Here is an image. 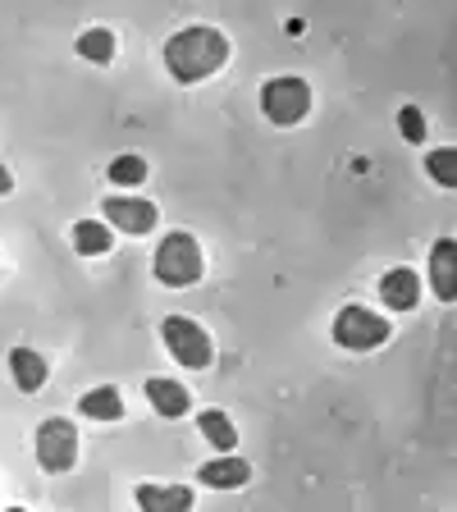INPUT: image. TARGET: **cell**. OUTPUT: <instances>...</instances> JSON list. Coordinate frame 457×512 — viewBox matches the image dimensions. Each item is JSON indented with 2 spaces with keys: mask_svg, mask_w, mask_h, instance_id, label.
Here are the masks:
<instances>
[{
  "mask_svg": "<svg viewBox=\"0 0 457 512\" xmlns=\"http://www.w3.org/2000/svg\"><path fill=\"white\" fill-rule=\"evenodd\" d=\"M147 398H151V407H156L160 416H188V407H192V398H188V389L183 384H174V380H147Z\"/></svg>",
  "mask_w": 457,
  "mask_h": 512,
  "instance_id": "obj_13",
  "label": "cell"
},
{
  "mask_svg": "<svg viewBox=\"0 0 457 512\" xmlns=\"http://www.w3.org/2000/svg\"><path fill=\"white\" fill-rule=\"evenodd\" d=\"M14 188V179H10V170H5V165H0V197H5V192Z\"/></svg>",
  "mask_w": 457,
  "mask_h": 512,
  "instance_id": "obj_21",
  "label": "cell"
},
{
  "mask_svg": "<svg viewBox=\"0 0 457 512\" xmlns=\"http://www.w3.org/2000/svg\"><path fill=\"white\" fill-rule=\"evenodd\" d=\"M197 426H202V435L211 439L220 453H229V448L238 444V430H234V421H229L224 412H202V416H197Z\"/></svg>",
  "mask_w": 457,
  "mask_h": 512,
  "instance_id": "obj_17",
  "label": "cell"
},
{
  "mask_svg": "<svg viewBox=\"0 0 457 512\" xmlns=\"http://www.w3.org/2000/svg\"><path fill=\"white\" fill-rule=\"evenodd\" d=\"M430 284H435L439 302L457 298V243L453 238H439V243L430 247Z\"/></svg>",
  "mask_w": 457,
  "mask_h": 512,
  "instance_id": "obj_8",
  "label": "cell"
},
{
  "mask_svg": "<svg viewBox=\"0 0 457 512\" xmlns=\"http://www.w3.org/2000/svg\"><path fill=\"white\" fill-rule=\"evenodd\" d=\"M78 407H83V416H92V421H119V416H124V398H119V389H110V384L83 394Z\"/></svg>",
  "mask_w": 457,
  "mask_h": 512,
  "instance_id": "obj_14",
  "label": "cell"
},
{
  "mask_svg": "<svg viewBox=\"0 0 457 512\" xmlns=\"http://www.w3.org/2000/svg\"><path fill=\"white\" fill-rule=\"evenodd\" d=\"M151 270H156L160 284H170V288L197 284V279H202V247H197V238L170 234L156 247V256H151Z\"/></svg>",
  "mask_w": 457,
  "mask_h": 512,
  "instance_id": "obj_2",
  "label": "cell"
},
{
  "mask_svg": "<svg viewBox=\"0 0 457 512\" xmlns=\"http://www.w3.org/2000/svg\"><path fill=\"white\" fill-rule=\"evenodd\" d=\"M101 215H106L115 229H124V234H151V229H156V206H151L147 197H106Z\"/></svg>",
  "mask_w": 457,
  "mask_h": 512,
  "instance_id": "obj_7",
  "label": "cell"
},
{
  "mask_svg": "<svg viewBox=\"0 0 457 512\" xmlns=\"http://www.w3.org/2000/svg\"><path fill=\"white\" fill-rule=\"evenodd\" d=\"M197 480L211 485V490H243L247 480H252V467H247L243 458H215L197 471Z\"/></svg>",
  "mask_w": 457,
  "mask_h": 512,
  "instance_id": "obj_12",
  "label": "cell"
},
{
  "mask_svg": "<svg viewBox=\"0 0 457 512\" xmlns=\"http://www.w3.org/2000/svg\"><path fill=\"white\" fill-rule=\"evenodd\" d=\"M37 462H42V471H51V476H64V471H74L78 462V430L69 416H51V421H42L37 426Z\"/></svg>",
  "mask_w": 457,
  "mask_h": 512,
  "instance_id": "obj_5",
  "label": "cell"
},
{
  "mask_svg": "<svg viewBox=\"0 0 457 512\" xmlns=\"http://www.w3.org/2000/svg\"><path fill=\"white\" fill-rule=\"evenodd\" d=\"M426 174L444 188H457V147H439L426 156Z\"/></svg>",
  "mask_w": 457,
  "mask_h": 512,
  "instance_id": "obj_18",
  "label": "cell"
},
{
  "mask_svg": "<svg viewBox=\"0 0 457 512\" xmlns=\"http://www.w3.org/2000/svg\"><path fill=\"white\" fill-rule=\"evenodd\" d=\"M261 110H266V119L270 124H279V128L302 124L307 110H311V87L302 83V78H293V74L270 78V83L261 87Z\"/></svg>",
  "mask_w": 457,
  "mask_h": 512,
  "instance_id": "obj_4",
  "label": "cell"
},
{
  "mask_svg": "<svg viewBox=\"0 0 457 512\" xmlns=\"http://www.w3.org/2000/svg\"><path fill=\"white\" fill-rule=\"evenodd\" d=\"M10 375H14V384H19L23 394H37V389L46 384V375H51V366H46L42 352L14 348V352H10Z\"/></svg>",
  "mask_w": 457,
  "mask_h": 512,
  "instance_id": "obj_11",
  "label": "cell"
},
{
  "mask_svg": "<svg viewBox=\"0 0 457 512\" xmlns=\"http://www.w3.org/2000/svg\"><path fill=\"white\" fill-rule=\"evenodd\" d=\"M389 339V320L375 316L366 307H343L334 316V343L339 348H352V352H366V348H380Z\"/></svg>",
  "mask_w": 457,
  "mask_h": 512,
  "instance_id": "obj_6",
  "label": "cell"
},
{
  "mask_svg": "<svg viewBox=\"0 0 457 512\" xmlns=\"http://www.w3.org/2000/svg\"><path fill=\"white\" fill-rule=\"evenodd\" d=\"M160 339H165V348H170L174 362L188 366V371H202V366H211V357H215L211 334L188 316H165L160 320Z\"/></svg>",
  "mask_w": 457,
  "mask_h": 512,
  "instance_id": "obj_3",
  "label": "cell"
},
{
  "mask_svg": "<svg viewBox=\"0 0 457 512\" xmlns=\"http://www.w3.org/2000/svg\"><path fill=\"white\" fill-rule=\"evenodd\" d=\"M110 243H115V234H110V224H101V220H83L74 229V247L83 256H106Z\"/></svg>",
  "mask_w": 457,
  "mask_h": 512,
  "instance_id": "obj_15",
  "label": "cell"
},
{
  "mask_svg": "<svg viewBox=\"0 0 457 512\" xmlns=\"http://www.w3.org/2000/svg\"><path fill=\"white\" fill-rule=\"evenodd\" d=\"M224 60H229V37L206 28V23H192V28L174 32L170 42H165V69L179 83H202Z\"/></svg>",
  "mask_w": 457,
  "mask_h": 512,
  "instance_id": "obj_1",
  "label": "cell"
},
{
  "mask_svg": "<svg viewBox=\"0 0 457 512\" xmlns=\"http://www.w3.org/2000/svg\"><path fill=\"white\" fill-rule=\"evenodd\" d=\"M78 55L92 64H110L115 60V32L110 28H87L83 37H78Z\"/></svg>",
  "mask_w": 457,
  "mask_h": 512,
  "instance_id": "obj_16",
  "label": "cell"
},
{
  "mask_svg": "<svg viewBox=\"0 0 457 512\" xmlns=\"http://www.w3.org/2000/svg\"><path fill=\"white\" fill-rule=\"evenodd\" d=\"M380 302L389 311H416V302H421V279H416V270H407V266L389 270V275L380 279Z\"/></svg>",
  "mask_w": 457,
  "mask_h": 512,
  "instance_id": "obj_9",
  "label": "cell"
},
{
  "mask_svg": "<svg viewBox=\"0 0 457 512\" xmlns=\"http://www.w3.org/2000/svg\"><path fill=\"white\" fill-rule=\"evenodd\" d=\"M398 133H403L412 147H421V142H426V119H421V110H416V106L398 110Z\"/></svg>",
  "mask_w": 457,
  "mask_h": 512,
  "instance_id": "obj_20",
  "label": "cell"
},
{
  "mask_svg": "<svg viewBox=\"0 0 457 512\" xmlns=\"http://www.w3.org/2000/svg\"><path fill=\"white\" fill-rule=\"evenodd\" d=\"M110 183H119V188H138V183H147V160L142 156H119L115 165H110Z\"/></svg>",
  "mask_w": 457,
  "mask_h": 512,
  "instance_id": "obj_19",
  "label": "cell"
},
{
  "mask_svg": "<svg viewBox=\"0 0 457 512\" xmlns=\"http://www.w3.org/2000/svg\"><path fill=\"white\" fill-rule=\"evenodd\" d=\"M133 499H138L142 512H183V508H192L188 485H138Z\"/></svg>",
  "mask_w": 457,
  "mask_h": 512,
  "instance_id": "obj_10",
  "label": "cell"
}]
</instances>
